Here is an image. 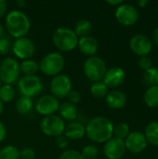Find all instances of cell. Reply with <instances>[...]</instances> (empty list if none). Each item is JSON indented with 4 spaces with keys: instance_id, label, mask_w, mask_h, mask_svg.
Instances as JSON below:
<instances>
[{
    "instance_id": "obj_9",
    "label": "cell",
    "mask_w": 158,
    "mask_h": 159,
    "mask_svg": "<svg viewBox=\"0 0 158 159\" xmlns=\"http://www.w3.org/2000/svg\"><path fill=\"white\" fill-rule=\"evenodd\" d=\"M115 18L120 24L130 26L137 22L139 19V11L133 5L123 3L116 7Z\"/></svg>"
},
{
    "instance_id": "obj_46",
    "label": "cell",
    "mask_w": 158,
    "mask_h": 159,
    "mask_svg": "<svg viewBox=\"0 0 158 159\" xmlns=\"http://www.w3.org/2000/svg\"><path fill=\"white\" fill-rule=\"evenodd\" d=\"M0 88H1V81H0Z\"/></svg>"
},
{
    "instance_id": "obj_6",
    "label": "cell",
    "mask_w": 158,
    "mask_h": 159,
    "mask_svg": "<svg viewBox=\"0 0 158 159\" xmlns=\"http://www.w3.org/2000/svg\"><path fill=\"white\" fill-rule=\"evenodd\" d=\"M20 65L13 58H6L0 63V81L5 85H13L20 75Z\"/></svg>"
},
{
    "instance_id": "obj_13",
    "label": "cell",
    "mask_w": 158,
    "mask_h": 159,
    "mask_svg": "<svg viewBox=\"0 0 158 159\" xmlns=\"http://www.w3.org/2000/svg\"><path fill=\"white\" fill-rule=\"evenodd\" d=\"M60 102L59 100L52 95H45L38 99L35 103V109L38 114L47 116L54 115L57 111H59Z\"/></svg>"
},
{
    "instance_id": "obj_43",
    "label": "cell",
    "mask_w": 158,
    "mask_h": 159,
    "mask_svg": "<svg viewBox=\"0 0 158 159\" xmlns=\"http://www.w3.org/2000/svg\"><path fill=\"white\" fill-rule=\"evenodd\" d=\"M25 4H26V2H25L24 0H17V1H16V5H17L19 7H23L25 6Z\"/></svg>"
},
{
    "instance_id": "obj_40",
    "label": "cell",
    "mask_w": 158,
    "mask_h": 159,
    "mask_svg": "<svg viewBox=\"0 0 158 159\" xmlns=\"http://www.w3.org/2000/svg\"><path fill=\"white\" fill-rule=\"evenodd\" d=\"M107 4L111 5V6H120L121 4H123V1L122 0H106L105 1Z\"/></svg>"
},
{
    "instance_id": "obj_33",
    "label": "cell",
    "mask_w": 158,
    "mask_h": 159,
    "mask_svg": "<svg viewBox=\"0 0 158 159\" xmlns=\"http://www.w3.org/2000/svg\"><path fill=\"white\" fill-rule=\"evenodd\" d=\"M139 66L142 70H144V71L152 68V66H153V61H152L151 57H149L148 55L142 56L140 58V60H139Z\"/></svg>"
},
{
    "instance_id": "obj_12",
    "label": "cell",
    "mask_w": 158,
    "mask_h": 159,
    "mask_svg": "<svg viewBox=\"0 0 158 159\" xmlns=\"http://www.w3.org/2000/svg\"><path fill=\"white\" fill-rule=\"evenodd\" d=\"M130 49L137 55L146 56L148 55L153 48L152 40L143 34H134L129 41Z\"/></svg>"
},
{
    "instance_id": "obj_11",
    "label": "cell",
    "mask_w": 158,
    "mask_h": 159,
    "mask_svg": "<svg viewBox=\"0 0 158 159\" xmlns=\"http://www.w3.org/2000/svg\"><path fill=\"white\" fill-rule=\"evenodd\" d=\"M12 50L16 57L22 60H29L35 52L34 42L26 37L17 38L12 44Z\"/></svg>"
},
{
    "instance_id": "obj_37",
    "label": "cell",
    "mask_w": 158,
    "mask_h": 159,
    "mask_svg": "<svg viewBox=\"0 0 158 159\" xmlns=\"http://www.w3.org/2000/svg\"><path fill=\"white\" fill-rule=\"evenodd\" d=\"M55 143H56V145H57L59 148L64 149V148H66L67 145H68V139H67L65 136L61 135V136H59V137H56Z\"/></svg>"
},
{
    "instance_id": "obj_27",
    "label": "cell",
    "mask_w": 158,
    "mask_h": 159,
    "mask_svg": "<svg viewBox=\"0 0 158 159\" xmlns=\"http://www.w3.org/2000/svg\"><path fill=\"white\" fill-rule=\"evenodd\" d=\"M38 69V63L33 60H24L20 65V71L23 73L24 75H35Z\"/></svg>"
},
{
    "instance_id": "obj_14",
    "label": "cell",
    "mask_w": 158,
    "mask_h": 159,
    "mask_svg": "<svg viewBox=\"0 0 158 159\" xmlns=\"http://www.w3.org/2000/svg\"><path fill=\"white\" fill-rule=\"evenodd\" d=\"M127 151L124 140L115 137L108 140L103 147V153L108 159L122 158Z\"/></svg>"
},
{
    "instance_id": "obj_5",
    "label": "cell",
    "mask_w": 158,
    "mask_h": 159,
    "mask_svg": "<svg viewBox=\"0 0 158 159\" xmlns=\"http://www.w3.org/2000/svg\"><path fill=\"white\" fill-rule=\"evenodd\" d=\"M84 74L92 82H99L103 79L107 71L105 61L98 56H92L86 60L83 66Z\"/></svg>"
},
{
    "instance_id": "obj_32",
    "label": "cell",
    "mask_w": 158,
    "mask_h": 159,
    "mask_svg": "<svg viewBox=\"0 0 158 159\" xmlns=\"http://www.w3.org/2000/svg\"><path fill=\"white\" fill-rule=\"evenodd\" d=\"M59 159H83L81 153L75 150H66L62 152Z\"/></svg>"
},
{
    "instance_id": "obj_21",
    "label": "cell",
    "mask_w": 158,
    "mask_h": 159,
    "mask_svg": "<svg viewBox=\"0 0 158 159\" xmlns=\"http://www.w3.org/2000/svg\"><path fill=\"white\" fill-rule=\"evenodd\" d=\"M144 135L147 143H150L155 146H158V122L154 121L149 123L145 129Z\"/></svg>"
},
{
    "instance_id": "obj_25",
    "label": "cell",
    "mask_w": 158,
    "mask_h": 159,
    "mask_svg": "<svg viewBox=\"0 0 158 159\" xmlns=\"http://www.w3.org/2000/svg\"><path fill=\"white\" fill-rule=\"evenodd\" d=\"M16 109L19 114L25 116L29 114L33 109V102L30 98L21 96L18 99L16 102Z\"/></svg>"
},
{
    "instance_id": "obj_7",
    "label": "cell",
    "mask_w": 158,
    "mask_h": 159,
    "mask_svg": "<svg viewBox=\"0 0 158 159\" xmlns=\"http://www.w3.org/2000/svg\"><path fill=\"white\" fill-rule=\"evenodd\" d=\"M18 89L21 96L31 99L42 91L43 83L36 75H23L18 82Z\"/></svg>"
},
{
    "instance_id": "obj_8",
    "label": "cell",
    "mask_w": 158,
    "mask_h": 159,
    "mask_svg": "<svg viewBox=\"0 0 158 159\" xmlns=\"http://www.w3.org/2000/svg\"><path fill=\"white\" fill-rule=\"evenodd\" d=\"M40 128L44 134L49 137H59L62 135L65 129L63 119L56 115L45 116L40 122Z\"/></svg>"
},
{
    "instance_id": "obj_16",
    "label": "cell",
    "mask_w": 158,
    "mask_h": 159,
    "mask_svg": "<svg viewBox=\"0 0 158 159\" xmlns=\"http://www.w3.org/2000/svg\"><path fill=\"white\" fill-rule=\"evenodd\" d=\"M126 78L125 71L118 66L112 67L106 71L102 82L107 86V88H116L122 85Z\"/></svg>"
},
{
    "instance_id": "obj_20",
    "label": "cell",
    "mask_w": 158,
    "mask_h": 159,
    "mask_svg": "<svg viewBox=\"0 0 158 159\" xmlns=\"http://www.w3.org/2000/svg\"><path fill=\"white\" fill-rule=\"evenodd\" d=\"M59 113L62 119L73 122L77 117V108L75 104H73L69 102H65L60 104Z\"/></svg>"
},
{
    "instance_id": "obj_4",
    "label": "cell",
    "mask_w": 158,
    "mask_h": 159,
    "mask_svg": "<svg viewBox=\"0 0 158 159\" xmlns=\"http://www.w3.org/2000/svg\"><path fill=\"white\" fill-rule=\"evenodd\" d=\"M64 63V58L61 53L49 52L40 61L39 69L44 75L54 77L62 71Z\"/></svg>"
},
{
    "instance_id": "obj_23",
    "label": "cell",
    "mask_w": 158,
    "mask_h": 159,
    "mask_svg": "<svg viewBox=\"0 0 158 159\" xmlns=\"http://www.w3.org/2000/svg\"><path fill=\"white\" fill-rule=\"evenodd\" d=\"M144 102L147 106L154 108L158 106V86L150 87L145 91L143 96Z\"/></svg>"
},
{
    "instance_id": "obj_19",
    "label": "cell",
    "mask_w": 158,
    "mask_h": 159,
    "mask_svg": "<svg viewBox=\"0 0 158 159\" xmlns=\"http://www.w3.org/2000/svg\"><path fill=\"white\" fill-rule=\"evenodd\" d=\"M86 134L85 126L77 121L70 122L64 129V136L70 140H80Z\"/></svg>"
},
{
    "instance_id": "obj_36",
    "label": "cell",
    "mask_w": 158,
    "mask_h": 159,
    "mask_svg": "<svg viewBox=\"0 0 158 159\" xmlns=\"http://www.w3.org/2000/svg\"><path fill=\"white\" fill-rule=\"evenodd\" d=\"M67 98L69 100V102H71L73 104H75V103H77V102H80V100H81V94L77 90H71L69 92V94L67 95Z\"/></svg>"
},
{
    "instance_id": "obj_10",
    "label": "cell",
    "mask_w": 158,
    "mask_h": 159,
    "mask_svg": "<svg viewBox=\"0 0 158 159\" xmlns=\"http://www.w3.org/2000/svg\"><path fill=\"white\" fill-rule=\"evenodd\" d=\"M49 89L52 96L56 97L57 99L65 98L72 90L71 79L66 75H58L51 80Z\"/></svg>"
},
{
    "instance_id": "obj_22",
    "label": "cell",
    "mask_w": 158,
    "mask_h": 159,
    "mask_svg": "<svg viewBox=\"0 0 158 159\" xmlns=\"http://www.w3.org/2000/svg\"><path fill=\"white\" fill-rule=\"evenodd\" d=\"M91 29H92L91 22L87 19H81L75 23L74 32L75 33L77 37L79 36L81 38L84 36H88L90 34Z\"/></svg>"
},
{
    "instance_id": "obj_34",
    "label": "cell",
    "mask_w": 158,
    "mask_h": 159,
    "mask_svg": "<svg viewBox=\"0 0 158 159\" xmlns=\"http://www.w3.org/2000/svg\"><path fill=\"white\" fill-rule=\"evenodd\" d=\"M11 47H12V45L7 38H6V37L0 38V55H5V54L8 53Z\"/></svg>"
},
{
    "instance_id": "obj_35",
    "label": "cell",
    "mask_w": 158,
    "mask_h": 159,
    "mask_svg": "<svg viewBox=\"0 0 158 159\" xmlns=\"http://www.w3.org/2000/svg\"><path fill=\"white\" fill-rule=\"evenodd\" d=\"M35 157V152L33 148L26 147L20 151V159H34Z\"/></svg>"
},
{
    "instance_id": "obj_28",
    "label": "cell",
    "mask_w": 158,
    "mask_h": 159,
    "mask_svg": "<svg viewBox=\"0 0 158 159\" xmlns=\"http://www.w3.org/2000/svg\"><path fill=\"white\" fill-rule=\"evenodd\" d=\"M0 159H20V151L13 145H7L0 150Z\"/></svg>"
},
{
    "instance_id": "obj_44",
    "label": "cell",
    "mask_w": 158,
    "mask_h": 159,
    "mask_svg": "<svg viewBox=\"0 0 158 159\" xmlns=\"http://www.w3.org/2000/svg\"><path fill=\"white\" fill-rule=\"evenodd\" d=\"M3 109H4V107H3V102H2L1 100H0V116H1V114L3 113Z\"/></svg>"
},
{
    "instance_id": "obj_17",
    "label": "cell",
    "mask_w": 158,
    "mask_h": 159,
    "mask_svg": "<svg viewBox=\"0 0 158 159\" xmlns=\"http://www.w3.org/2000/svg\"><path fill=\"white\" fill-rule=\"evenodd\" d=\"M77 46L81 53L89 57L94 56L99 49V43L97 39L90 35L84 36L78 39Z\"/></svg>"
},
{
    "instance_id": "obj_1",
    "label": "cell",
    "mask_w": 158,
    "mask_h": 159,
    "mask_svg": "<svg viewBox=\"0 0 158 159\" xmlns=\"http://www.w3.org/2000/svg\"><path fill=\"white\" fill-rule=\"evenodd\" d=\"M86 128L88 138L95 143H106L114 133V125L112 121L105 116H96L89 120Z\"/></svg>"
},
{
    "instance_id": "obj_42",
    "label": "cell",
    "mask_w": 158,
    "mask_h": 159,
    "mask_svg": "<svg viewBox=\"0 0 158 159\" xmlns=\"http://www.w3.org/2000/svg\"><path fill=\"white\" fill-rule=\"evenodd\" d=\"M148 3H149V2H148L147 0H139V1L137 2V4H138L141 7H144Z\"/></svg>"
},
{
    "instance_id": "obj_39",
    "label": "cell",
    "mask_w": 158,
    "mask_h": 159,
    "mask_svg": "<svg viewBox=\"0 0 158 159\" xmlns=\"http://www.w3.org/2000/svg\"><path fill=\"white\" fill-rule=\"evenodd\" d=\"M6 135H7V129H6V126L0 122V143L2 141H4V139L6 138Z\"/></svg>"
},
{
    "instance_id": "obj_15",
    "label": "cell",
    "mask_w": 158,
    "mask_h": 159,
    "mask_svg": "<svg viewBox=\"0 0 158 159\" xmlns=\"http://www.w3.org/2000/svg\"><path fill=\"white\" fill-rule=\"evenodd\" d=\"M127 150L131 153L138 154L142 152L147 146V140L145 135L141 131H131L125 141Z\"/></svg>"
},
{
    "instance_id": "obj_26",
    "label": "cell",
    "mask_w": 158,
    "mask_h": 159,
    "mask_svg": "<svg viewBox=\"0 0 158 159\" xmlns=\"http://www.w3.org/2000/svg\"><path fill=\"white\" fill-rule=\"evenodd\" d=\"M90 93L95 99H103L108 94V88L102 82H94L90 87Z\"/></svg>"
},
{
    "instance_id": "obj_18",
    "label": "cell",
    "mask_w": 158,
    "mask_h": 159,
    "mask_svg": "<svg viewBox=\"0 0 158 159\" xmlns=\"http://www.w3.org/2000/svg\"><path fill=\"white\" fill-rule=\"evenodd\" d=\"M106 103L113 109H121L127 103V95L118 89L112 90L105 97Z\"/></svg>"
},
{
    "instance_id": "obj_3",
    "label": "cell",
    "mask_w": 158,
    "mask_h": 159,
    "mask_svg": "<svg viewBox=\"0 0 158 159\" xmlns=\"http://www.w3.org/2000/svg\"><path fill=\"white\" fill-rule=\"evenodd\" d=\"M52 41L59 50L68 52L77 47L78 37L74 30L67 27H59L53 33Z\"/></svg>"
},
{
    "instance_id": "obj_2",
    "label": "cell",
    "mask_w": 158,
    "mask_h": 159,
    "mask_svg": "<svg viewBox=\"0 0 158 159\" xmlns=\"http://www.w3.org/2000/svg\"><path fill=\"white\" fill-rule=\"evenodd\" d=\"M6 26L8 34L17 38L24 37L30 28L31 22L25 13L20 10H12L6 17Z\"/></svg>"
},
{
    "instance_id": "obj_41",
    "label": "cell",
    "mask_w": 158,
    "mask_h": 159,
    "mask_svg": "<svg viewBox=\"0 0 158 159\" xmlns=\"http://www.w3.org/2000/svg\"><path fill=\"white\" fill-rule=\"evenodd\" d=\"M153 39H154L155 44L158 47V27L154 31V33H153Z\"/></svg>"
},
{
    "instance_id": "obj_38",
    "label": "cell",
    "mask_w": 158,
    "mask_h": 159,
    "mask_svg": "<svg viewBox=\"0 0 158 159\" xmlns=\"http://www.w3.org/2000/svg\"><path fill=\"white\" fill-rule=\"evenodd\" d=\"M7 8V2L6 0H0V18L6 14Z\"/></svg>"
},
{
    "instance_id": "obj_29",
    "label": "cell",
    "mask_w": 158,
    "mask_h": 159,
    "mask_svg": "<svg viewBox=\"0 0 158 159\" xmlns=\"http://www.w3.org/2000/svg\"><path fill=\"white\" fill-rule=\"evenodd\" d=\"M15 97V89L11 85H4L0 88V100L2 102H10Z\"/></svg>"
},
{
    "instance_id": "obj_45",
    "label": "cell",
    "mask_w": 158,
    "mask_h": 159,
    "mask_svg": "<svg viewBox=\"0 0 158 159\" xmlns=\"http://www.w3.org/2000/svg\"><path fill=\"white\" fill-rule=\"evenodd\" d=\"M3 33H4V29H3V26H2V25H1V23H0V38L2 37Z\"/></svg>"
},
{
    "instance_id": "obj_30",
    "label": "cell",
    "mask_w": 158,
    "mask_h": 159,
    "mask_svg": "<svg viewBox=\"0 0 158 159\" xmlns=\"http://www.w3.org/2000/svg\"><path fill=\"white\" fill-rule=\"evenodd\" d=\"M115 138L120 139V140H124L128 137V135L129 134V127L127 123H119L117 124L115 127H114V133Z\"/></svg>"
},
{
    "instance_id": "obj_24",
    "label": "cell",
    "mask_w": 158,
    "mask_h": 159,
    "mask_svg": "<svg viewBox=\"0 0 158 159\" xmlns=\"http://www.w3.org/2000/svg\"><path fill=\"white\" fill-rule=\"evenodd\" d=\"M142 82L149 88L158 86V69L152 67L144 71L142 75Z\"/></svg>"
},
{
    "instance_id": "obj_31",
    "label": "cell",
    "mask_w": 158,
    "mask_h": 159,
    "mask_svg": "<svg viewBox=\"0 0 158 159\" xmlns=\"http://www.w3.org/2000/svg\"><path fill=\"white\" fill-rule=\"evenodd\" d=\"M99 154L98 148L93 144H88L85 146L82 150L81 156L83 159H96Z\"/></svg>"
}]
</instances>
